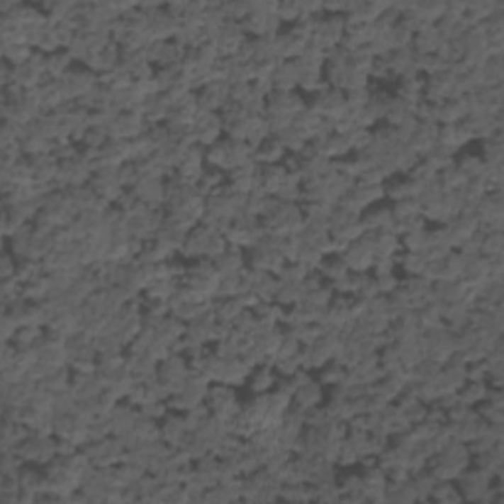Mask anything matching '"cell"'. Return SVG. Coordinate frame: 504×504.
Returning a JSON list of instances; mask_svg holds the SVG:
<instances>
[{
    "label": "cell",
    "instance_id": "cell-38",
    "mask_svg": "<svg viewBox=\"0 0 504 504\" xmlns=\"http://www.w3.org/2000/svg\"><path fill=\"white\" fill-rule=\"evenodd\" d=\"M118 184L124 187V189H133L138 179H140V169H138V164L136 162H126L123 166H118Z\"/></svg>",
    "mask_w": 504,
    "mask_h": 504
},
{
    "label": "cell",
    "instance_id": "cell-44",
    "mask_svg": "<svg viewBox=\"0 0 504 504\" xmlns=\"http://www.w3.org/2000/svg\"><path fill=\"white\" fill-rule=\"evenodd\" d=\"M20 329V325L16 323V319L10 315L9 311H2V325H0V331H2V343H12V339L16 335V331Z\"/></svg>",
    "mask_w": 504,
    "mask_h": 504
},
{
    "label": "cell",
    "instance_id": "cell-20",
    "mask_svg": "<svg viewBox=\"0 0 504 504\" xmlns=\"http://www.w3.org/2000/svg\"><path fill=\"white\" fill-rule=\"evenodd\" d=\"M402 252L400 237L388 230H381L374 237V257L376 258H396Z\"/></svg>",
    "mask_w": 504,
    "mask_h": 504
},
{
    "label": "cell",
    "instance_id": "cell-12",
    "mask_svg": "<svg viewBox=\"0 0 504 504\" xmlns=\"http://www.w3.org/2000/svg\"><path fill=\"white\" fill-rule=\"evenodd\" d=\"M443 44V38L439 34V30L435 24H427L422 26L414 35V42H412V50L422 55H434L439 52V47Z\"/></svg>",
    "mask_w": 504,
    "mask_h": 504
},
{
    "label": "cell",
    "instance_id": "cell-42",
    "mask_svg": "<svg viewBox=\"0 0 504 504\" xmlns=\"http://www.w3.org/2000/svg\"><path fill=\"white\" fill-rule=\"evenodd\" d=\"M374 280H376V288H379V293H381V296H390L394 290H398L400 286V276L396 274V272L374 276Z\"/></svg>",
    "mask_w": 504,
    "mask_h": 504
},
{
    "label": "cell",
    "instance_id": "cell-11",
    "mask_svg": "<svg viewBox=\"0 0 504 504\" xmlns=\"http://www.w3.org/2000/svg\"><path fill=\"white\" fill-rule=\"evenodd\" d=\"M361 223H363L364 230H369V233L386 230L390 227V223H392V207L384 203V201L372 205L366 211L361 213Z\"/></svg>",
    "mask_w": 504,
    "mask_h": 504
},
{
    "label": "cell",
    "instance_id": "cell-34",
    "mask_svg": "<svg viewBox=\"0 0 504 504\" xmlns=\"http://www.w3.org/2000/svg\"><path fill=\"white\" fill-rule=\"evenodd\" d=\"M392 219L394 221H404V219H412V217H420L422 215V205L416 197H408L402 199L398 203H392Z\"/></svg>",
    "mask_w": 504,
    "mask_h": 504
},
{
    "label": "cell",
    "instance_id": "cell-40",
    "mask_svg": "<svg viewBox=\"0 0 504 504\" xmlns=\"http://www.w3.org/2000/svg\"><path fill=\"white\" fill-rule=\"evenodd\" d=\"M138 410H140L142 416L150 418V420H156V422H162V420L172 412L166 400H150V402L142 404Z\"/></svg>",
    "mask_w": 504,
    "mask_h": 504
},
{
    "label": "cell",
    "instance_id": "cell-19",
    "mask_svg": "<svg viewBox=\"0 0 504 504\" xmlns=\"http://www.w3.org/2000/svg\"><path fill=\"white\" fill-rule=\"evenodd\" d=\"M318 272L325 282L331 284L335 282V280H341V278L349 274L351 270H349L345 258L341 257V254H327V257L323 258V262L319 264Z\"/></svg>",
    "mask_w": 504,
    "mask_h": 504
},
{
    "label": "cell",
    "instance_id": "cell-14",
    "mask_svg": "<svg viewBox=\"0 0 504 504\" xmlns=\"http://www.w3.org/2000/svg\"><path fill=\"white\" fill-rule=\"evenodd\" d=\"M213 262H215V268L221 276L240 274L247 268V252L229 245V248L223 252L221 257L215 258Z\"/></svg>",
    "mask_w": 504,
    "mask_h": 504
},
{
    "label": "cell",
    "instance_id": "cell-22",
    "mask_svg": "<svg viewBox=\"0 0 504 504\" xmlns=\"http://www.w3.org/2000/svg\"><path fill=\"white\" fill-rule=\"evenodd\" d=\"M459 156V152L452 150V148H447V146H442V144H437V146H434L432 150L425 154L424 162L430 166V168H434L437 174L442 172V169L449 168L452 164H455V158Z\"/></svg>",
    "mask_w": 504,
    "mask_h": 504
},
{
    "label": "cell",
    "instance_id": "cell-43",
    "mask_svg": "<svg viewBox=\"0 0 504 504\" xmlns=\"http://www.w3.org/2000/svg\"><path fill=\"white\" fill-rule=\"evenodd\" d=\"M18 258L10 252L9 248H4L2 252V262H0V280H10L16 276Z\"/></svg>",
    "mask_w": 504,
    "mask_h": 504
},
{
    "label": "cell",
    "instance_id": "cell-28",
    "mask_svg": "<svg viewBox=\"0 0 504 504\" xmlns=\"http://www.w3.org/2000/svg\"><path fill=\"white\" fill-rule=\"evenodd\" d=\"M455 166L461 169V174L467 179H475V177H483L487 164L483 162V158L478 154H463L455 158Z\"/></svg>",
    "mask_w": 504,
    "mask_h": 504
},
{
    "label": "cell",
    "instance_id": "cell-33",
    "mask_svg": "<svg viewBox=\"0 0 504 504\" xmlns=\"http://www.w3.org/2000/svg\"><path fill=\"white\" fill-rule=\"evenodd\" d=\"M435 503H459L463 500L459 488L455 485V481H437L434 491H432V498Z\"/></svg>",
    "mask_w": 504,
    "mask_h": 504
},
{
    "label": "cell",
    "instance_id": "cell-4",
    "mask_svg": "<svg viewBox=\"0 0 504 504\" xmlns=\"http://www.w3.org/2000/svg\"><path fill=\"white\" fill-rule=\"evenodd\" d=\"M191 372V363L186 354L172 353L158 364V381L168 388L169 396L184 388Z\"/></svg>",
    "mask_w": 504,
    "mask_h": 504
},
{
    "label": "cell",
    "instance_id": "cell-13",
    "mask_svg": "<svg viewBox=\"0 0 504 504\" xmlns=\"http://www.w3.org/2000/svg\"><path fill=\"white\" fill-rule=\"evenodd\" d=\"M276 382H278V374H276L274 366L272 364H260L257 369H252L247 386L250 390V394H268L276 388Z\"/></svg>",
    "mask_w": 504,
    "mask_h": 504
},
{
    "label": "cell",
    "instance_id": "cell-9",
    "mask_svg": "<svg viewBox=\"0 0 504 504\" xmlns=\"http://www.w3.org/2000/svg\"><path fill=\"white\" fill-rule=\"evenodd\" d=\"M323 400H325V386L318 379H311L310 382L301 384L300 388H296L292 396V406L308 410V408L321 406Z\"/></svg>",
    "mask_w": 504,
    "mask_h": 504
},
{
    "label": "cell",
    "instance_id": "cell-2",
    "mask_svg": "<svg viewBox=\"0 0 504 504\" xmlns=\"http://www.w3.org/2000/svg\"><path fill=\"white\" fill-rule=\"evenodd\" d=\"M16 453L24 463H34L40 467H47L52 461L57 459V437L55 435L30 434L28 439L20 443Z\"/></svg>",
    "mask_w": 504,
    "mask_h": 504
},
{
    "label": "cell",
    "instance_id": "cell-25",
    "mask_svg": "<svg viewBox=\"0 0 504 504\" xmlns=\"http://www.w3.org/2000/svg\"><path fill=\"white\" fill-rule=\"evenodd\" d=\"M427 260L422 252H400L396 257V266L404 272V276H422L425 270Z\"/></svg>",
    "mask_w": 504,
    "mask_h": 504
},
{
    "label": "cell",
    "instance_id": "cell-41",
    "mask_svg": "<svg viewBox=\"0 0 504 504\" xmlns=\"http://www.w3.org/2000/svg\"><path fill=\"white\" fill-rule=\"evenodd\" d=\"M425 240H427V229L408 233L404 237H400V245L404 252H422L425 248Z\"/></svg>",
    "mask_w": 504,
    "mask_h": 504
},
{
    "label": "cell",
    "instance_id": "cell-16",
    "mask_svg": "<svg viewBox=\"0 0 504 504\" xmlns=\"http://www.w3.org/2000/svg\"><path fill=\"white\" fill-rule=\"evenodd\" d=\"M298 83H300V71L296 67L293 62H280L276 65L274 73H272V85L274 91H284V93H293L298 91Z\"/></svg>",
    "mask_w": 504,
    "mask_h": 504
},
{
    "label": "cell",
    "instance_id": "cell-27",
    "mask_svg": "<svg viewBox=\"0 0 504 504\" xmlns=\"http://www.w3.org/2000/svg\"><path fill=\"white\" fill-rule=\"evenodd\" d=\"M71 381H73V371L69 366H62V369H55V371L50 372L40 384L47 390H52L53 394H60V392L71 388Z\"/></svg>",
    "mask_w": 504,
    "mask_h": 504
},
{
    "label": "cell",
    "instance_id": "cell-6",
    "mask_svg": "<svg viewBox=\"0 0 504 504\" xmlns=\"http://www.w3.org/2000/svg\"><path fill=\"white\" fill-rule=\"evenodd\" d=\"M140 416V410L133 406L128 400H121L108 414V422H111V430L115 437H121L124 434H130L136 425V420Z\"/></svg>",
    "mask_w": 504,
    "mask_h": 504
},
{
    "label": "cell",
    "instance_id": "cell-17",
    "mask_svg": "<svg viewBox=\"0 0 504 504\" xmlns=\"http://www.w3.org/2000/svg\"><path fill=\"white\" fill-rule=\"evenodd\" d=\"M288 176V172L282 164L276 166H260V174H258V189L260 194L276 195L278 189L284 184V179Z\"/></svg>",
    "mask_w": 504,
    "mask_h": 504
},
{
    "label": "cell",
    "instance_id": "cell-32",
    "mask_svg": "<svg viewBox=\"0 0 504 504\" xmlns=\"http://www.w3.org/2000/svg\"><path fill=\"white\" fill-rule=\"evenodd\" d=\"M47 296H50V278H47V274L22 286V298L26 301L38 303V301L47 300Z\"/></svg>",
    "mask_w": 504,
    "mask_h": 504
},
{
    "label": "cell",
    "instance_id": "cell-3",
    "mask_svg": "<svg viewBox=\"0 0 504 504\" xmlns=\"http://www.w3.org/2000/svg\"><path fill=\"white\" fill-rule=\"evenodd\" d=\"M374 237L376 233H363V237L353 240L351 245L341 252V257L345 258L347 266L351 272H371L374 264Z\"/></svg>",
    "mask_w": 504,
    "mask_h": 504
},
{
    "label": "cell",
    "instance_id": "cell-8",
    "mask_svg": "<svg viewBox=\"0 0 504 504\" xmlns=\"http://www.w3.org/2000/svg\"><path fill=\"white\" fill-rule=\"evenodd\" d=\"M159 432H162V439L168 443L169 447H177L189 434L186 416L179 412H169L168 416L159 422Z\"/></svg>",
    "mask_w": 504,
    "mask_h": 504
},
{
    "label": "cell",
    "instance_id": "cell-5",
    "mask_svg": "<svg viewBox=\"0 0 504 504\" xmlns=\"http://www.w3.org/2000/svg\"><path fill=\"white\" fill-rule=\"evenodd\" d=\"M195 140L199 146L209 148L215 142H219L225 136L223 133V121L219 113H199L194 123Z\"/></svg>",
    "mask_w": 504,
    "mask_h": 504
},
{
    "label": "cell",
    "instance_id": "cell-39",
    "mask_svg": "<svg viewBox=\"0 0 504 504\" xmlns=\"http://www.w3.org/2000/svg\"><path fill=\"white\" fill-rule=\"evenodd\" d=\"M223 14L229 22H242L250 14V2H223Z\"/></svg>",
    "mask_w": 504,
    "mask_h": 504
},
{
    "label": "cell",
    "instance_id": "cell-18",
    "mask_svg": "<svg viewBox=\"0 0 504 504\" xmlns=\"http://www.w3.org/2000/svg\"><path fill=\"white\" fill-rule=\"evenodd\" d=\"M250 372H252V369H250L240 357H237V359H229V361H225V366H223L221 382L223 384H229V386H233V388L247 386Z\"/></svg>",
    "mask_w": 504,
    "mask_h": 504
},
{
    "label": "cell",
    "instance_id": "cell-21",
    "mask_svg": "<svg viewBox=\"0 0 504 504\" xmlns=\"http://www.w3.org/2000/svg\"><path fill=\"white\" fill-rule=\"evenodd\" d=\"M242 311H245V306L240 303L239 298H225V300L213 301V313H215L217 321H221V323L233 325Z\"/></svg>",
    "mask_w": 504,
    "mask_h": 504
},
{
    "label": "cell",
    "instance_id": "cell-23",
    "mask_svg": "<svg viewBox=\"0 0 504 504\" xmlns=\"http://www.w3.org/2000/svg\"><path fill=\"white\" fill-rule=\"evenodd\" d=\"M487 392L488 384L485 381H467L461 386L459 392H457V398H459V402H463V404L475 408L487 398Z\"/></svg>",
    "mask_w": 504,
    "mask_h": 504
},
{
    "label": "cell",
    "instance_id": "cell-37",
    "mask_svg": "<svg viewBox=\"0 0 504 504\" xmlns=\"http://www.w3.org/2000/svg\"><path fill=\"white\" fill-rule=\"evenodd\" d=\"M276 16L282 20V24H290L293 26L296 22L301 20V2H278V10Z\"/></svg>",
    "mask_w": 504,
    "mask_h": 504
},
{
    "label": "cell",
    "instance_id": "cell-26",
    "mask_svg": "<svg viewBox=\"0 0 504 504\" xmlns=\"http://www.w3.org/2000/svg\"><path fill=\"white\" fill-rule=\"evenodd\" d=\"M45 335V327L40 325H22L18 329L16 335L12 339V345L16 349H32L35 347Z\"/></svg>",
    "mask_w": 504,
    "mask_h": 504
},
{
    "label": "cell",
    "instance_id": "cell-24",
    "mask_svg": "<svg viewBox=\"0 0 504 504\" xmlns=\"http://www.w3.org/2000/svg\"><path fill=\"white\" fill-rule=\"evenodd\" d=\"M75 65L77 63L73 62V57H71L69 53L65 52V50H60V52L52 53L47 57V77L55 81L63 79Z\"/></svg>",
    "mask_w": 504,
    "mask_h": 504
},
{
    "label": "cell",
    "instance_id": "cell-15",
    "mask_svg": "<svg viewBox=\"0 0 504 504\" xmlns=\"http://www.w3.org/2000/svg\"><path fill=\"white\" fill-rule=\"evenodd\" d=\"M286 148L276 136H268L258 148H254V162L258 166H276L282 164L286 158Z\"/></svg>",
    "mask_w": 504,
    "mask_h": 504
},
{
    "label": "cell",
    "instance_id": "cell-30",
    "mask_svg": "<svg viewBox=\"0 0 504 504\" xmlns=\"http://www.w3.org/2000/svg\"><path fill=\"white\" fill-rule=\"evenodd\" d=\"M347 369L343 364H339L337 361H329L323 369L318 371V381L325 386V388H333L337 384L345 382Z\"/></svg>",
    "mask_w": 504,
    "mask_h": 504
},
{
    "label": "cell",
    "instance_id": "cell-1",
    "mask_svg": "<svg viewBox=\"0 0 504 504\" xmlns=\"http://www.w3.org/2000/svg\"><path fill=\"white\" fill-rule=\"evenodd\" d=\"M205 404H207L213 416L221 420L223 424H227L242 410V404L237 396V388H233L229 384H223V382H211V386L207 390Z\"/></svg>",
    "mask_w": 504,
    "mask_h": 504
},
{
    "label": "cell",
    "instance_id": "cell-10",
    "mask_svg": "<svg viewBox=\"0 0 504 504\" xmlns=\"http://www.w3.org/2000/svg\"><path fill=\"white\" fill-rule=\"evenodd\" d=\"M437 134H439V124L437 123H420L416 133L408 140V146L424 158L427 152L434 146H437Z\"/></svg>",
    "mask_w": 504,
    "mask_h": 504
},
{
    "label": "cell",
    "instance_id": "cell-7",
    "mask_svg": "<svg viewBox=\"0 0 504 504\" xmlns=\"http://www.w3.org/2000/svg\"><path fill=\"white\" fill-rule=\"evenodd\" d=\"M172 106H174V103H172L168 93L150 95L142 103V116L148 124H164L168 121L169 113H172Z\"/></svg>",
    "mask_w": 504,
    "mask_h": 504
},
{
    "label": "cell",
    "instance_id": "cell-29",
    "mask_svg": "<svg viewBox=\"0 0 504 504\" xmlns=\"http://www.w3.org/2000/svg\"><path fill=\"white\" fill-rule=\"evenodd\" d=\"M483 162L487 166H495V164H503L504 156V144H503V134H496L488 140L481 142V154H478Z\"/></svg>",
    "mask_w": 504,
    "mask_h": 504
},
{
    "label": "cell",
    "instance_id": "cell-35",
    "mask_svg": "<svg viewBox=\"0 0 504 504\" xmlns=\"http://www.w3.org/2000/svg\"><path fill=\"white\" fill-rule=\"evenodd\" d=\"M310 274V268L303 266L301 262H286V264L282 266V270L276 276H278L280 282H303Z\"/></svg>",
    "mask_w": 504,
    "mask_h": 504
},
{
    "label": "cell",
    "instance_id": "cell-31",
    "mask_svg": "<svg viewBox=\"0 0 504 504\" xmlns=\"http://www.w3.org/2000/svg\"><path fill=\"white\" fill-rule=\"evenodd\" d=\"M45 276L44 266H42V260H30V258H24V260H18V268H16V280L22 286L28 282H34L38 278Z\"/></svg>",
    "mask_w": 504,
    "mask_h": 504
},
{
    "label": "cell",
    "instance_id": "cell-36",
    "mask_svg": "<svg viewBox=\"0 0 504 504\" xmlns=\"http://www.w3.org/2000/svg\"><path fill=\"white\" fill-rule=\"evenodd\" d=\"M504 250L503 233H483V247H481V257H500Z\"/></svg>",
    "mask_w": 504,
    "mask_h": 504
}]
</instances>
